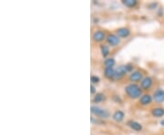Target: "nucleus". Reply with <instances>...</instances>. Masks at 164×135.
<instances>
[{
	"instance_id": "obj_4",
	"label": "nucleus",
	"mask_w": 164,
	"mask_h": 135,
	"mask_svg": "<svg viewBox=\"0 0 164 135\" xmlns=\"http://www.w3.org/2000/svg\"><path fill=\"white\" fill-rule=\"evenodd\" d=\"M153 99L158 103L163 102L164 101V90H161V89L157 90L153 94Z\"/></svg>"
},
{
	"instance_id": "obj_6",
	"label": "nucleus",
	"mask_w": 164,
	"mask_h": 135,
	"mask_svg": "<svg viewBox=\"0 0 164 135\" xmlns=\"http://www.w3.org/2000/svg\"><path fill=\"white\" fill-rule=\"evenodd\" d=\"M152 85V79L150 77H145L140 81V86L143 90H149Z\"/></svg>"
},
{
	"instance_id": "obj_9",
	"label": "nucleus",
	"mask_w": 164,
	"mask_h": 135,
	"mask_svg": "<svg viewBox=\"0 0 164 135\" xmlns=\"http://www.w3.org/2000/svg\"><path fill=\"white\" fill-rule=\"evenodd\" d=\"M130 79H131V81H133V82L141 81L143 79H142V73L140 71H133L130 76Z\"/></svg>"
},
{
	"instance_id": "obj_2",
	"label": "nucleus",
	"mask_w": 164,
	"mask_h": 135,
	"mask_svg": "<svg viewBox=\"0 0 164 135\" xmlns=\"http://www.w3.org/2000/svg\"><path fill=\"white\" fill-rule=\"evenodd\" d=\"M91 113L96 115L97 117H100V118H103V119L109 118V113L108 110L101 109L99 107H97V106L91 107Z\"/></svg>"
},
{
	"instance_id": "obj_11",
	"label": "nucleus",
	"mask_w": 164,
	"mask_h": 135,
	"mask_svg": "<svg viewBox=\"0 0 164 135\" xmlns=\"http://www.w3.org/2000/svg\"><path fill=\"white\" fill-rule=\"evenodd\" d=\"M128 125L130 126L132 130L134 131H141L142 130V126L140 123L135 121H128Z\"/></svg>"
},
{
	"instance_id": "obj_1",
	"label": "nucleus",
	"mask_w": 164,
	"mask_h": 135,
	"mask_svg": "<svg viewBox=\"0 0 164 135\" xmlns=\"http://www.w3.org/2000/svg\"><path fill=\"white\" fill-rule=\"evenodd\" d=\"M125 91L127 93V95L131 99H138L142 94V90L140 89V87L133 83L128 85L125 89Z\"/></svg>"
},
{
	"instance_id": "obj_12",
	"label": "nucleus",
	"mask_w": 164,
	"mask_h": 135,
	"mask_svg": "<svg viewBox=\"0 0 164 135\" xmlns=\"http://www.w3.org/2000/svg\"><path fill=\"white\" fill-rule=\"evenodd\" d=\"M105 77L111 79L115 78V69L113 68H105L104 70Z\"/></svg>"
},
{
	"instance_id": "obj_5",
	"label": "nucleus",
	"mask_w": 164,
	"mask_h": 135,
	"mask_svg": "<svg viewBox=\"0 0 164 135\" xmlns=\"http://www.w3.org/2000/svg\"><path fill=\"white\" fill-rule=\"evenodd\" d=\"M127 73L125 66H120L115 69V79H120Z\"/></svg>"
},
{
	"instance_id": "obj_19",
	"label": "nucleus",
	"mask_w": 164,
	"mask_h": 135,
	"mask_svg": "<svg viewBox=\"0 0 164 135\" xmlns=\"http://www.w3.org/2000/svg\"><path fill=\"white\" fill-rule=\"evenodd\" d=\"M90 81H91V83H92V84H94V83H98V82H99V78L97 77V76H91Z\"/></svg>"
},
{
	"instance_id": "obj_20",
	"label": "nucleus",
	"mask_w": 164,
	"mask_h": 135,
	"mask_svg": "<svg viewBox=\"0 0 164 135\" xmlns=\"http://www.w3.org/2000/svg\"><path fill=\"white\" fill-rule=\"evenodd\" d=\"M125 69H126V70H127V72H128V71H131V70L133 69V66L131 65V64H128V65L125 66Z\"/></svg>"
},
{
	"instance_id": "obj_10",
	"label": "nucleus",
	"mask_w": 164,
	"mask_h": 135,
	"mask_svg": "<svg viewBox=\"0 0 164 135\" xmlns=\"http://www.w3.org/2000/svg\"><path fill=\"white\" fill-rule=\"evenodd\" d=\"M152 101V97L149 94H144L140 97L139 99V103L143 105V106H146V105H149L150 104Z\"/></svg>"
},
{
	"instance_id": "obj_8",
	"label": "nucleus",
	"mask_w": 164,
	"mask_h": 135,
	"mask_svg": "<svg viewBox=\"0 0 164 135\" xmlns=\"http://www.w3.org/2000/svg\"><path fill=\"white\" fill-rule=\"evenodd\" d=\"M131 34V31L130 29L127 28V27H121V28H119L118 30H117V36L119 38H127L130 36Z\"/></svg>"
},
{
	"instance_id": "obj_18",
	"label": "nucleus",
	"mask_w": 164,
	"mask_h": 135,
	"mask_svg": "<svg viewBox=\"0 0 164 135\" xmlns=\"http://www.w3.org/2000/svg\"><path fill=\"white\" fill-rule=\"evenodd\" d=\"M102 99H103V94H102V93H97L96 96L94 97V99H93V102L98 103V102L102 101Z\"/></svg>"
},
{
	"instance_id": "obj_15",
	"label": "nucleus",
	"mask_w": 164,
	"mask_h": 135,
	"mask_svg": "<svg viewBox=\"0 0 164 135\" xmlns=\"http://www.w3.org/2000/svg\"><path fill=\"white\" fill-rule=\"evenodd\" d=\"M123 5H125L128 8H134L137 5L136 0H123Z\"/></svg>"
},
{
	"instance_id": "obj_13",
	"label": "nucleus",
	"mask_w": 164,
	"mask_h": 135,
	"mask_svg": "<svg viewBox=\"0 0 164 135\" xmlns=\"http://www.w3.org/2000/svg\"><path fill=\"white\" fill-rule=\"evenodd\" d=\"M151 114L154 117L160 118V117L164 116V109L163 108H154L151 110Z\"/></svg>"
},
{
	"instance_id": "obj_7",
	"label": "nucleus",
	"mask_w": 164,
	"mask_h": 135,
	"mask_svg": "<svg viewBox=\"0 0 164 135\" xmlns=\"http://www.w3.org/2000/svg\"><path fill=\"white\" fill-rule=\"evenodd\" d=\"M105 37H106V35H105V33L103 31L98 30V31L94 32V34H93V36H92V38L94 41H96V42H101L102 40H104Z\"/></svg>"
},
{
	"instance_id": "obj_17",
	"label": "nucleus",
	"mask_w": 164,
	"mask_h": 135,
	"mask_svg": "<svg viewBox=\"0 0 164 135\" xmlns=\"http://www.w3.org/2000/svg\"><path fill=\"white\" fill-rule=\"evenodd\" d=\"M104 64L105 66H106V68H113V66L115 65V60L112 58H107V60H105Z\"/></svg>"
},
{
	"instance_id": "obj_21",
	"label": "nucleus",
	"mask_w": 164,
	"mask_h": 135,
	"mask_svg": "<svg viewBox=\"0 0 164 135\" xmlns=\"http://www.w3.org/2000/svg\"><path fill=\"white\" fill-rule=\"evenodd\" d=\"M90 92H91V94H94V93L96 92V89H95V87L93 86V84H91V86H90Z\"/></svg>"
},
{
	"instance_id": "obj_14",
	"label": "nucleus",
	"mask_w": 164,
	"mask_h": 135,
	"mask_svg": "<svg viewBox=\"0 0 164 135\" xmlns=\"http://www.w3.org/2000/svg\"><path fill=\"white\" fill-rule=\"evenodd\" d=\"M124 112L121 110H117L115 111V113L113 114V119L116 121H123V119H124Z\"/></svg>"
},
{
	"instance_id": "obj_16",
	"label": "nucleus",
	"mask_w": 164,
	"mask_h": 135,
	"mask_svg": "<svg viewBox=\"0 0 164 135\" xmlns=\"http://www.w3.org/2000/svg\"><path fill=\"white\" fill-rule=\"evenodd\" d=\"M100 50H101V54L103 57H108L109 54V47L106 46V45H101L100 46Z\"/></svg>"
},
{
	"instance_id": "obj_3",
	"label": "nucleus",
	"mask_w": 164,
	"mask_h": 135,
	"mask_svg": "<svg viewBox=\"0 0 164 135\" xmlns=\"http://www.w3.org/2000/svg\"><path fill=\"white\" fill-rule=\"evenodd\" d=\"M107 42L112 47H115V46H118L120 42V38L117 36V35H114V34H110L108 36L107 38Z\"/></svg>"
}]
</instances>
